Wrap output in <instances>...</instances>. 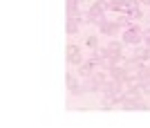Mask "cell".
<instances>
[{
  "instance_id": "obj_1",
  "label": "cell",
  "mask_w": 150,
  "mask_h": 128,
  "mask_svg": "<svg viewBox=\"0 0 150 128\" xmlns=\"http://www.w3.org/2000/svg\"><path fill=\"white\" fill-rule=\"evenodd\" d=\"M123 90H125V85L123 83H119V81H114V79H110L105 85H103V99H108V101H112L114 106H119L121 103V99H123Z\"/></svg>"
},
{
  "instance_id": "obj_2",
  "label": "cell",
  "mask_w": 150,
  "mask_h": 128,
  "mask_svg": "<svg viewBox=\"0 0 150 128\" xmlns=\"http://www.w3.org/2000/svg\"><path fill=\"white\" fill-rule=\"evenodd\" d=\"M121 41L125 45H130V47H137V45L144 43V32H141V27L139 25H130L125 27L123 34H121Z\"/></svg>"
},
{
  "instance_id": "obj_3",
  "label": "cell",
  "mask_w": 150,
  "mask_h": 128,
  "mask_svg": "<svg viewBox=\"0 0 150 128\" xmlns=\"http://www.w3.org/2000/svg\"><path fill=\"white\" fill-rule=\"evenodd\" d=\"M65 81H67V90H69V95H72V97H83V95H88L85 83H83V79L79 77V74H74V72H67Z\"/></svg>"
},
{
  "instance_id": "obj_4",
  "label": "cell",
  "mask_w": 150,
  "mask_h": 128,
  "mask_svg": "<svg viewBox=\"0 0 150 128\" xmlns=\"http://www.w3.org/2000/svg\"><path fill=\"white\" fill-rule=\"evenodd\" d=\"M65 54H67V63L69 65H81L83 61H85V56H83V50H81V45H76V43H69L67 45V52H65Z\"/></svg>"
},
{
  "instance_id": "obj_5",
  "label": "cell",
  "mask_w": 150,
  "mask_h": 128,
  "mask_svg": "<svg viewBox=\"0 0 150 128\" xmlns=\"http://www.w3.org/2000/svg\"><path fill=\"white\" fill-rule=\"evenodd\" d=\"M119 29H121V25L117 20H103L99 25V34H103V36H117Z\"/></svg>"
},
{
  "instance_id": "obj_6",
  "label": "cell",
  "mask_w": 150,
  "mask_h": 128,
  "mask_svg": "<svg viewBox=\"0 0 150 128\" xmlns=\"http://www.w3.org/2000/svg\"><path fill=\"white\" fill-rule=\"evenodd\" d=\"M94 70H96V65H92V63L88 61V58H85V61H83L81 65H76V74H79V77H81L83 81L92 77V74H94Z\"/></svg>"
},
{
  "instance_id": "obj_7",
  "label": "cell",
  "mask_w": 150,
  "mask_h": 128,
  "mask_svg": "<svg viewBox=\"0 0 150 128\" xmlns=\"http://www.w3.org/2000/svg\"><path fill=\"white\" fill-rule=\"evenodd\" d=\"M108 5H110V11H114V14H125V11L132 7V0H110Z\"/></svg>"
},
{
  "instance_id": "obj_8",
  "label": "cell",
  "mask_w": 150,
  "mask_h": 128,
  "mask_svg": "<svg viewBox=\"0 0 150 128\" xmlns=\"http://www.w3.org/2000/svg\"><path fill=\"white\" fill-rule=\"evenodd\" d=\"M110 79H114V81H119V83H125V77H128V72H125L123 65H114V68H110Z\"/></svg>"
},
{
  "instance_id": "obj_9",
  "label": "cell",
  "mask_w": 150,
  "mask_h": 128,
  "mask_svg": "<svg viewBox=\"0 0 150 128\" xmlns=\"http://www.w3.org/2000/svg\"><path fill=\"white\" fill-rule=\"evenodd\" d=\"M125 16L134 23V20H144V9H141V5H137V2H132V7L125 11Z\"/></svg>"
},
{
  "instance_id": "obj_10",
  "label": "cell",
  "mask_w": 150,
  "mask_h": 128,
  "mask_svg": "<svg viewBox=\"0 0 150 128\" xmlns=\"http://www.w3.org/2000/svg\"><path fill=\"white\" fill-rule=\"evenodd\" d=\"M123 41H117V38H114V41H110V43H108L105 45V47H108V54H112V52H123Z\"/></svg>"
},
{
  "instance_id": "obj_11",
  "label": "cell",
  "mask_w": 150,
  "mask_h": 128,
  "mask_svg": "<svg viewBox=\"0 0 150 128\" xmlns=\"http://www.w3.org/2000/svg\"><path fill=\"white\" fill-rule=\"evenodd\" d=\"M85 45H88L90 50H96V47H99V36H96V34H90L88 38H85Z\"/></svg>"
},
{
  "instance_id": "obj_12",
  "label": "cell",
  "mask_w": 150,
  "mask_h": 128,
  "mask_svg": "<svg viewBox=\"0 0 150 128\" xmlns=\"http://www.w3.org/2000/svg\"><path fill=\"white\" fill-rule=\"evenodd\" d=\"M139 85H141V90H144V95H150V79H146V81H137Z\"/></svg>"
},
{
  "instance_id": "obj_13",
  "label": "cell",
  "mask_w": 150,
  "mask_h": 128,
  "mask_svg": "<svg viewBox=\"0 0 150 128\" xmlns=\"http://www.w3.org/2000/svg\"><path fill=\"white\" fill-rule=\"evenodd\" d=\"M144 45H146V47H150V27L144 32Z\"/></svg>"
},
{
  "instance_id": "obj_14",
  "label": "cell",
  "mask_w": 150,
  "mask_h": 128,
  "mask_svg": "<svg viewBox=\"0 0 150 128\" xmlns=\"http://www.w3.org/2000/svg\"><path fill=\"white\" fill-rule=\"evenodd\" d=\"M132 2H137V5H141V2H144V0H132Z\"/></svg>"
}]
</instances>
